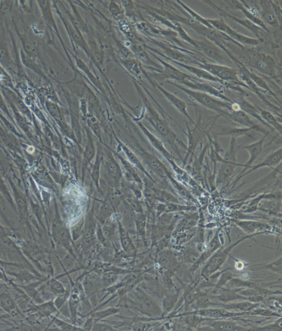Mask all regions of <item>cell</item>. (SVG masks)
Returning a JSON list of instances; mask_svg holds the SVG:
<instances>
[{
    "label": "cell",
    "mask_w": 282,
    "mask_h": 331,
    "mask_svg": "<svg viewBox=\"0 0 282 331\" xmlns=\"http://www.w3.org/2000/svg\"><path fill=\"white\" fill-rule=\"evenodd\" d=\"M157 59L160 61L164 68L165 74L168 78L175 80L178 83H180L186 81V80H195L196 78L186 74L170 63L165 62L156 57Z\"/></svg>",
    "instance_id": "obj_22"
},
{
    "label": "cell",
    "mask_w": 282,
    "mask_h": 331,
    "mask_svg": "<svg viewBox=\"0 0 282 331\" xmlns=\"http://www.w3.org/2000/svg\"><path fill=\"white\" fill-rule=\"evenodd\" d=\"M233 221L238 227L247 234L248 236H257L263 234L270 228L266 223L253 220H234Z\"/></svg>",
    "instance_id": "obj_12"
},
{
    "label": "cell",
    "mask_w": 282,
    "mask_h": 331,
    "mask_svg": "<svg viewBox=\"0 0 282 331\" xmlns=\"http://www.w3.org/2000/svg\"><path fill=\"white\" fill-rule=\"evenodd\" d=\"M159 263L167 271L173 275L181 266L180 261L177 255L170 250L164 251L161 253Z\"/></svg>",
    "instance_id": "obj_19"
},
{
    "label": "cell",
    "mask_w": 282,
    "mask_h": 331,
    "mask_svg": "<svg viewBox=\"0 0 282 331\" xmlns=\"http://www.w3.org/2000/svg\"><path fill=\"white\" fill-rule=\"evenodd\" d=\"M265 193H263L257 197H255L251 201L247 202V206L242 212L250 214V213L256 212L259 209L260 203L265 199Z\"/></svg>",
    "instance_id": "obj_48"
},
{
    "label": "cell",
    "mask_w": 282,
    "mask_h": 331,
    "mask_svg": "<svg viewBox=\"0 0 282 331\" xmlns=\"http://www.w3.org/2000/svg\"><path fill=\"white\" fill-rule=\"evenodd\" d=\"M156 87L160 90V92L164 95L170 103L176 109L180 114L188 118L189 121L194 124L196 125L194 121L191 118L189 115L187 110V104L182 99H180L177 96L170 93L167 90L164 89L163 87L158 84H156Z\"/></svg>",
    "instance_id": "obj_20"
},
{
    "label": "cell",
    "mask_w": 282,
    "mask_h": 331,
    "mask_svg": "<svg viewBox=\"0 0 282 331\" xmlns=\"http://www.w3.org/2000/svg\"><path fill=\"white\" fill-rule=\"evenodd\" d=\"M261 2H263L261 14L264 19L271 25H279V17H281L280 7L271 1Z\"/></svg>",
    "instance_id": "obj_17"
},
{
    "label": "cell",
    "mask_w": 282,
    "mask_h": 331,
    "mask_svg": "<svg viewBox=\"0 0 282 331\" xmlns=\"http://www.w3.org/2000/svg\"><path fill=\"white\" fill-rule=\"evenodd\" d=\"M0 265H1L2 266H13L15 267H17V268H20L21 266L19 264L15 263H9V262H6V261H4L1 259H0Z\"/></svg>",
    "instance_id": "obj_57"
},
{
    "label": "cell",
    "mask_w": 282,
    "mask_h": 331,
    "mask_svg": "<svg viewBox=\"0 0 282 331\" xmlns=\"http://www.w3.org/2000/svg\"><path fill=\"white\" fill-rule=\"evenodd\" d=\"M255 267H258L260 270L266 269L271 272H274L278 275H282V258L277 259L273 262L267 264H262L252 265Z\"/></svg>",
    "instance_id": "obj_43"
},
{
    "label": "cell",
    "mask_w": 282,
    "mask_h": 331,
    "mask_svg": "<svg viewBox=\"0 0 282 331\" xmlns=\"http://www.w3.org/2000/svg\"><path fill=\"white\" fill-rule=\"evenodd\" d=\"M180 84L189 87L191 90L208 94L213 96V97L227 101L228 103L232 104L234 103L233 101L223 94L220 90L209 83L197 82L195 80H186L184 82L179 83V84Z\"/></svg>",
    "instance_id": "obj_8"
},
{
    "label": "cell",
    "mask_w": 282,
    "mask_h": 331,
    "mask_svg": "<svg viewBox=\"0 0 282 331\" xmlns=\"http://www.w3.org/2000/svg\"><path fill=\"white\" fill-rule=\"evenodd\" d=\"M49 289L56 295H62L65 292V288L60 282L53 279L49 283Z\"/></svg>",
    "instance_id": "obj_52"
},
{
    "label": "cell",
    "mask_w": 282,
    "mask_h": 331,
    "mask_svg": "<svg viewBox=\"0 0 282 331\" xmlns=\"http://www.w3.org/2000/svg\"><path fill=\"white\" fill-rule=\"evenodd\" d=\"M220 232V230L217 232L214 238H212L211 241L208 244L207 249L203 251V252H202L198 259L191 266L189 269L191 273H194L198 270L201 266L206 263V261L211 257L212 255L217 250L221 248V241L219 236Z\"/></svg>",
    "instance_id": "obj_10"
},
{
    "label": "cell",
    "mask_w": 282,
    "mask_h": 331,
    "mask_svg": "<svg viewBox=\"0 0 282 331\" xmlns=\"http://www.w3.org/2000/svg\"><path fill=\"white\" fill-rule=\"evenodd\" d=\"M182 316L185 324L191 328H198L201 324L209 319L199 316L194 311L183 314Z\"/></svg>",
    "instance_id": "obj_34"
},
{
    "label": "cell",
    "mask_w": 282,
    "mask_h": 331,
    "mask_svg": "<svg viewBox=\"0 0 282 331\" xmlns=\"http://www.w3.org/2000/svg\"><path fill=\"white\" fill-rule=\"evenodd\" d=\"M180 291L174 293H168L163 300V307L164 314H167L172 311V310L176 305L180 295Z\"/></svg>",
    "instance_id": "obj_40"
},
{
    "label": "cell",
    "mask_w": 282,
    "mask_h": 331,
    "mask_svg": "<svg viewBox=\"0 0 282 331\" xmlns=\"http://www.w3.org/2000/svg\"><path fill=\"white\" fill-rule=\"evenodd\" d=\"M271 131H268L265 133L264 136L260 139L259 140L255 142L250 145L240 146H239L238 149H244L248 151L249 154V158L248 161L245 164H243V167L244 168L242 172L239 174L240 176L246 172L250 167L254 165L255 161L260 157L261 154L264 151V143L266 138L270 135Z\"/></svg>",
    "instance_id": "obj_6"
},
{
    "label": "cell",
    "mask_w": 282,
    "mask_h": 331,
    "mask_svg": "<svg viewBox=\"0 0 282 331\" xmlns=\"http://www.w3.org/2000/svg\"><path fill=\"white\" fill-rule=\"evenodd\" d=\"M6 273L13 276L15 280L18 281L22 285L28 284L34 281L42 279L41 278L36 276L25 270H21L19 272H6Z\"/></svg>",
    "instance_id": "obj_33"
},
{
    "label": "cell",
    "mask_w": 282,
    "mask_h": 331,
    "mask_svg": "<svg viewBox=\"0 0 282 331\" xmlns=\"http://www.w3.org/2000/svg\"><path fill=\"white\" fill-rule=\"evenodd\" d=\"M254 236H248L247 235V236L243 237L231 245L230 246L226 248H221L217 250L204 264L201 272V277L206 280L210 276L216 273L225 263L233 249L237 247L238 244L244 242L245 240Z\"/></svg>",
    "instance_id": "obj_2"
},
{
    "label": "cell",
    "mask_w": 282,
    "mask_h": 331,
    "mask_svg": "<svg viewBox=\"0 0 282 331\" xmlns=\"http://www.w3.org/2000/svg\"><path fill=\"white\" fill-rule=\"evenodd\" d=\"M88 124L90 126V129L94 132V134L99 139L101 142L102 143V136H101L100 127L96 119L94 117L89 118L88 120Z\"/></svg>",
    "instance_id": "obj_54"
},
{
    "label": "cell",
    "mask_w": 282,
    "mask_h": 331,
    "mask_svg": "<svg viewBox=\"0 0 282 331\" xmlns=\"http://www.w3.org/2000/svg\"><path fill=\"white\" fill-rule=\"evenodd\" d=\"M224 34L230 37L232 40L235 41L237 43L238 42V44L240 45L254 46L258 45L261 42L258 39L250 38V37L238 33L236 31L233 30L230 26H228Z\"/></svg>",
    "instance_id": "obj_26"
},
{
    "label": "cell",
    "mask_w": 282,
    "mask_h": 331,
    "mask_svg": "<svg viewBox=\"0 0 282 331\" xmlns=\"http://www.w3.org/2000/svg\"><path fill=\"white\" fill-rule=\"evenodd\" d=\"M168 82L182 90L183 92L188 95L191 99L203 106L204 107L220 114L221 116L227 117L230 112L232 110V104H232L225 101L217 99L208 94L185 88L182 85H180L177 82L174 83L169 81Z\"/></svg>",
    "instance_id": "obj_1"
},
{
    "label": "cell",
    "mask_w": 282,
    "mask_h": 331,
    "mask_svg": "<svg viewBox=\"0 0 282 331\" xmlns=\"http://www.w3.org/2000/svg\"><path fill=\"white\" fill-rule=\"evenodd\" d=\"M101 147L98 145L96 158L92 169V178L97 188L99 190V181L100 178V172L101 163H102V156H101Z\"/></svg>",
    "instance_id": "obj_41"
},
{
    "label": "cell",
    "mask_w": 282,
    "mask_h": 331,
    "mask_svg": "<svg viewBox=\"0 0 282 331\" xmlns=\"http://www.w3.org/2000/svg\"><path fill=\"white\" fill-rule=\"evenodd\" d=\"M260 304L249 301H242L239 303L222 304L221 307L227 310H234L235 312L248 313L259 307Z\"/></svg>",
    "instance_id": "obj_29"
},
{
    "label": "cell",
    "mask_w": 282,
    "mask_h": 331,
    "mask_svg": "<svg viewBox=\"0 0 282 331\" xmlns=\"http://www.w3.org/2000/svg\"><path fill=\"white\" fill-rule=\"evenodd\" d=\"M282 317L273 324L266 325L262 327L252 328V331H282Z\"/></svg>",
    "instance_id": "obj_51"
},
{
    "label": "cell",
    "mask_w": 282,
    "mask_h": 331,
    "mask_svg": "<svg viewBox=\"0 0 282 331\" xmlns=\"http://www.w3.org/2000/svg\"><path fill=\"white\" fill-rule=\"evenodd\" d=\"M72 118V133L76 137V140L79 143H81L82 140V134L80 125H79L78 120L76 117L73 116Z\"/></svg>",
    "instance_id": "obj_53"
},
{
    "label": "cell",
    "mask_w": 282,
    "mask_h": 331,
    "mask_svg": "<svg viewBox=\"0 0 282 331\" xmlns=\"http://www.w3.org/2000/svg\"><path fill=\"white\" fill-rule=\"evenodd\" d=\"M168 59L170 61H172L173 63L176 64V65H178L179 66H181L182 67L185 68L186 70L188 71L190 73H193L194 75H195L198 78L207 80V81L221 83L222 84H223V82H224L221 81V80H220V79H218L214 76H213L212 75H211L210 73L207 72V71L204 70V69H202L200 67L197 66H194L190 65H188V64H185L175 60H173L171 59H169V58H168Z\"/></svg>",
    "instance_id": "obj_23"
},
{
    "label": "cell",
    "mask_w": 282,
    "mask_h": 331,
    "mask_svg": "<svg viewBox=\"0 0 282 331\" xmlns=\"http://www.w3.org/2000/svg\"><path fill=\"white\" fill-rule=\"evenodd\" d=\"M7 287V284H0V290L5 289Z\"/></svg>",
    "instance_id": "obj_59"
},
{
    "label": "cell",
    "mask_w": 282,
    "mask_h": 331,
    "mask_svg": "<svg viewBox=\"0 0 282 331\" xmlns=\"http://www.w3.org/2000/svg\"><path fill=\"white\" fill-rule=\"evenodd\" d=\"M194 312L201 317L212 319H226L229 318L242 317L248 313L231 312L225 308H207L197 310Z\"/></svg>",
    "instance_id": "obj_11"
},
{
    "label": "cell",
    "mask_w": 282,
    "mask_h": 331,
    "mask_svg": "<svg viewBox=\"0 0 282 331\" xmlns=\"http://www.w3.org/2000/svg\"><path fill=\"white\" fill-rule=\"evenodd\" d=\"M141 153L143 161L154 173L159 177L167 179L170 173L160 160L150 153L142 152Z\"/></svg>",
    "instance_id": "obj_16"
},
{
    "label": "cell",
    "mask_w": 282,
    "mask_h": 331,
    "mask_svg": "<svg viewBox=\"0 0 282 331\" xmlns=\"http://www.w3.org/2000/svg\"><path fill=\"white\" fill-rule=\"evenodd\" d=\"M110 7L111 10V12H112L114 14H118L120 13V9L119 7L118 6V5L116 4L115 3H111Z\"/></svg>",
    "instance_id": "obj_56"
},
{
    "label": "cell",
    "mask_w": 282,
    "mask_h": 331,
    "mask_svg": "<svg viewBox=\"0 0 282 331\" xmlns=\"http://www.w3.org/2000/svg\"><path fill=\"white\" fill-rule=\"evenodd\" d=\"M194 306L195 309V311L197 310L204 309L207 308H209L211 307L214 306H221L222 303H217L212 302L210 299L206 296V295H204L198 298H197L196 300L194 301Z\"/></svg>",
    "instance_id": "obj_44"
},
{
    "label": "cell",
    "mask_w": 282,
    "mask_h": 331,
    "mask_svg": "<svg viewBox=\"0 0 282 331\" xmlns=\"http://www.w3.org/2000/svg\"><path fill=\"white\" fill-rule=\"evenodd\" d=\"M250 65L272 78L276 77L275 63L272 57L262 52H255L251 56Z\"/></svg>",
    "instance_id": "obj_4"
},
{
    "label": "cell",
    "mask_w": 282,
    "mask_h": 331,
    "mask_svg": "<svg viewBox=\"0 0 282 331\" xmlns=\"http://www.w3.org/2000/svg\"><path fill=\"white\" fill-rule=\"evenodd\" d=\"M205 2H207V4L210 5L213 8L217 10L218 12L221 15L225 16V17L226 16L227 17L230 18L234 21H236V22L242 25L244 27H246L248 30L251 31L252 33L257 37L258 39L260 41H262V28H260V26L255 24L248 19H242L234 17L233 15L227 13L224 10H223L220 7L217 6V5L210 1H206Z\"/></svg>",
    "instance_id": "obj_15"
},
{
    "label": "cell",
    "mask_w": 282,
    "mask_h": 331,
    "mask_svg": "<svg viewBox=\"0 0 282 331\" xmlns=\"http://www.w3.org/2000/svg\"><path fill=\"white\" fill-rule=\"evenodd\" d=\"M52 236L55 242L65 245L70 239V235H69L67 229L63 227H57L56 226L54 227Z\"/></svg>",
    "instance_id": "obj_42"
},
{
    "label": "cell",
    "mask_w": 282,
    "mask_h": 331,
    "mask_svg": "<svg viewBox=\"0 0 282 331\" xmlns=\"http://www.w3.org/2000/svg\"><path fill=\"white\" fill-rule=\"evenodd\" d=\"M105 166L109 177L113 180L114 182L118 183L122 177V172L119 164L112 155L107 154L105 160Z\"/></svg>",
    "instance_id": "obj_27"
},
{
    "label": "cell",
    "mask_w": 282,
    "mask_h": 331,
    "mask_svg": "<svg viewBox=\"0 0 282 331\" xmlns=\"http://www.w3.org/2000/svg\"><path fill=\"white\" fill-rule=\"evenodd\" d=\"M196 207L194 206L182 205L177 203H164V204L158 205L157 211L159 215H160L163 213L194 211L196 210Z\"/></svg>",
    "instance_id": "obj_28"
},
{
    "label": "cell",
    "mask_w": 282,
    "mask_h": 331,
    "mask_svg": "<svg viewBox=\"0 0 282 331\" xmlns=\"http://www.w3.org/2000/svg\"><path fill=\"white\" fill-rule=\"evenodd\" d=\"M227 117L233 122H235V123L243 126V127L254 128L258 132L264 133V134L267 132H265V130L260 127V125L255 124L249 115L242 110H232L227 116Z\"/></svg>",
    "instance_id": "obj_18"
},
{
    "label": "cell",
    "mask_w": 282,
    "mask_h": 331,
    "mask_svg": "<svg viewBox=\"0 0 282 331\" xmlns=\"http://www.w3.org/2000/svg\"><path fill=\"white\" fill-rule=\"evenodd\" d=\"M119 229L122 247H123L127 252H133L135 250L134 245H133L128 234H127L124 228L122 226L120 223L119 224Z\"/></svg>",
    "instance_id": "obj_47"
},
{
    "label": "cell",
    "mask_w": 282,
    "mask_h": 331,
    "mask_svg": "<svg viewBox=\"0 0 282 331\" xmlns=\"http://www.w3.org/2000/svg\"><path fill=\"white\" fill-rule=\"evenodd\" d=\"M228 288L234 290H243L246 288H254L259 286V285L253 281L245 280L241 278L234 277L226 285Z\"/></svg>",
    "instance_id": "obj_35"
},
{
    "label": "cell",
    "mask_w": 282,
    "mask_h": 331,
    "mask_svg": "<svg viewBox=\"0 0 282 331\" xmlns=\"http://www.w3.org/2000/svg\"><path fill=\"white\" fill-rule=\"evenodd\" d=\"M248 315L252 316H259L263 317H276L281 318V316L278 313L274 312L271 311L270 310L264 309L263 308H257L252 311L248 312Z\"/></svg>",
    "instance_id": "obj_50"
},
{
    "label": "cell",
    "mask_w": 282,
    "mask_h": 331,
    "mask_svg": "<svg viewBox=\"0 0 282 331\" xmlns=\"http://www.w3.org/2000/svg\"><path fill=\"white\" fill-rule=\"evenodd\" d=\"M0 307L7 313H12L16 308V304L8 292L0 293Z\"/></svg>",
    "instance_id": "obj_37"
},
{
    "label": "cell",
    "mask_w": 282,
    "mask_h": 331,
    "mask_svg": "<svg viewBox=\"0 0 282 331\" xmlns=\"http://www.w3.org/2000/svg\"><path fill=\"white\" fill-rule=\"evenodd\" d=\"M188 138V147L187 155H186V159H187L191 153L195 151L197 146L201 140V135L199 133L194 130L189 129L188 133H185Z\"/></svg>",
    "instance_id": "obj_39"
},
{
    "label": "cell",
    "mask_w": 282,
    "mask_h": 331,
    "mask_svg": "<svg viewBox=\"0 0 282 331\" xmlns=\"http://www.w3.org/2000/svg\"><path fill=\"white\" fill-rule=\"evenodd\" d=\"M139 126L141 127L142 131L144 132L146 137L148 139L149 141L150 142L151 145L154 148H155L158 152H160V153L167 159L168 162L172 161V160H174V158L173 157L171 153H170L167 150L166 148L165 147L163 143L161 140H159V139L152 134V133L147 130V128L143 125L139 124Z\"/></svg>",
    "instance_id": "obj_24"
},
{
    "label": "cell",
    "mask_w": 282,
    "mask_h": 331,
    "mask_svg": "<svg viewBox=\"0 0 282 331\" xmlns=\"http://www.w3.org/2000/svg\"><path fill=\"white\" fill-rule=\"evenodd\" d=\"M220 162L222 164L218 171L216 180L218 189L223 188L230 182L237 167H243V164L223 158L221 159Z\"/></svg>",
    "instance_id": "obj_7"
},
{
    "label": "cell",
    "mask_w": 282,
    "mask_h": 331,
    "mask_svg": "<svg viewBox=\"0 0 282 331\" xmlns=\"http://www.w3.org/2000/svg\"><path fill=\"white\" fill-rule=\"evenodd\" d=\"M200 254L196 248L189 247L183 253L182 260L186 263L194 264L198 259Z\"/></svg>",
    "instance_id": "obj_49"
},
{
    "label": "cell",
    "mask_w": 282,
    "mask_h": 331,
    "mask_svg": "<svg viewBox=\"0 0 282 331\" xmlns=\"http://www.w3.org/2000/svg\"><path fill=\"white\" fill-rule=\"evenodd\" d=\"M235 102L238 104L241 110L244 111L245 113H247L248 115L254 117L255 119H256L264 126L269 127L270 131H274L272 129V128L266 124V122L264 121L262 118V117H261L260 111L258 106L250 103L249 101L243 98L239 99L238 100H237Z\"/></svg>",
    "instance_id": "obj_25"
},
{
    "label": "cell",
    "mask_w": 282,
    "mask_h": 331,
    "mask_svg": "<svg viewBox=\"0 0 282 331\" xmlns=\"http://www.w3.org/2000/svg\"><path fill=\"white\" fill-rule=\"evenodd\" d=\"M197 67L204 69L212 75L223 82L238 83L243 87H248L247 85L242 82L239 77L238 72L233 68L219 64H213L202 61H195L193 63Z\"/></svg>",
    "instance_id": "obj_3"
},
{
    "label": "cell",
    "mask_w": 282,
    "mask_h": 331,
    "mask_svg": "<svg viewBox=\"0 0 282 331\" xmlns=\"http://www.w3.org/2000/svg\"><path fill=\"white\" fill-rule=\"evenodd\" d=\"M0 280L4 282L5 284L8 286H12L13 287L14 286L13 280H10L6 275V272L3 270H0Z\"/></svg>",
    "instance_id": "obj_55"
},
{
    "label": "cell",
    "mask_w": 282,
    "mask_h": 331,
    "mask_svg": "<svg viewBox=\"0 0 282 331\" xmlns=\"http://www.w3.org/2000/svg\"><path fill=\"white\" fill-rule=\"evenodd\" d=\"M202 324L208 326L212 331H252V328H247L242 327L232 320L224 319H209Z\"/></svg>",
    "instance_id": "obj_14"
},
{
    "label": "cell",
    "mask_w": 282,
    "mask_h": 331,
    "mask_svg": "<svg viewBox=\"0 0 282 331\" xmlns=\"http://www.w3.org/2000/svg\"><path fill=\"white\" fill-rule=\"evenodd\" d=\"M260 111L261 117L266 123L269 125L274 131L278 132L280 135H282V123L274 114L271 111L264 110L258 107Z\"/></svg>",
    "instance_id": "obj_30"
},
{
    "label": "cell",
    "mask_w": 282,
    "mask_h": 331,
    "mask_svg": "<svg viewBox=\"0 0 282 331\" xmlns=\"http://www.w3.org/2000/svg\"><path fill=\"white\" fill-rule=\"evenodd\" d=\"M45 279H41L31 282L28 284L24 285H14V286L22 288L26 293V295L31 298V300H35L39 294L38 291V287L41 285L42 283L45 282Z\"/></svg>",
    "instance_id": "obj_36"
},
{
    "label": "cell",
    "mask_w": 282,
    "mask_h": 331,
    "mask_svg": "<svg viewBox=\"0 0 282 331\" xmlns=\"http://www.w3.org/2000/svg\"><path fill=\"white\" fill-rule=\"evenodd\" d=\"M199 218L198 213L194 212L185 214L182 220H180L177 228L179 231L191 230V229L195 228L196 224L198 223Z\"/></svg>",
    "instance_id": "obj_32"
},
{
    "label": "cell",
    "mask_w": 282,
    "mask_h": 331,
    "mask_svg": "<svg viewBox=\"0 0 282 331\" xmlns=\"http://www.w3.org/2000/svg\"><path fill=\"white\" fill-rule=\"evenodd\" d=\"M232 269H228L221 272L220 275L219 279L215 284L214 287L216 289H220L228 284L234 277H236L235 274L231 272Z\"/></svg>",
    "instance_id": "obj_46"
},
{
    "label": "cell",
    "mask_w": 282,
    "mask_h": 331,
    "mask_svg": "<svg viewBox=\"0 0 282 331\" xmlns=\"http://www.w3.org/2000/svg\"><path fill=\"white\" fill-rule=\"evenodd\" d=\"M212 131V134L215 137L227 136L236 139L242 136L252 137L250 135V133L253 131H257L254 128L236 127L227 126H216L214 127Z\"/></svg>",
    "instance_id": "obj_13"
},
{
    "label": "cell",
    "mask_w": 282,
    "mask_h": 331,
    "mask_svg": "<svg viewBox=\"0 0 282 331\" xmlns=\"http://www.w3.org/2000/svg\"><path fill=\"white\" fill-rule=\"evenodd\" d=\"M196 48L204 55L210 59L222 63L224 65L226 63V58L223 55L221 50L215 44L206 38L202 40H195Z\"/></svg>",
    "instance_id": "obj_9"
},
{
    "label": "cell",
    "mask_w": 282,
    "mask_h": 331,
    "mask_svg": "<svg viewBox=\"0 0 282 331\" xmlns=\"http://www.w3.org/2000/svg\"><path fill=\"white\" fill-rule=\"evenodd\" d=\"M7 237V234L6 231H5L4 229L2 227H0V240H1Z\"/></svg>",
    "instance_id": "obj_58"
},
{
    "label": "cell",
    "mask_w": 282,
    "mask_h": 331,
    "mask_svg": "<svg viewBox=\"0 0 282 331\" xmlns=\"http://www.w3.org/2000/svg\"><path fill=\"white\" fill-rule=\"evenodd\" d=\"M56 307L54 302H48L36 306L34 309L38 313L39 316L42 317H49L56 311Z\"/></svg>",
    "instance_id": "obj_45"
},
{
    "label": "cell",
    "mask_w": 282,
    "mask_h": 331,
    "mask_svg": "<svg viewBox=\"0 0 282 331\" xmlns=\"http://www.w3.org/2000/svg\"><path fill=\"white\" fill-rule=\"evenodd\" d=\"M87 132V143L86 147H85L83 156L82 163V179L84 180L85 173L87 168L88 165L92 161L95 157V149L93 138L91 132L89 130L86 129Z\"/></svg>",
    "instance_id": "obj_21"
},
{
    "label": "cell",
    "mask_w": 282,
    "mask_h": 331,
    "mask_svg": "<svg viewBox=\"0 0 282 331\" xmlns=\"http://www.w3.org/2000/svg\"><path fill=\"white\" fill-rule=\"evenodd\" d=\"M282 159V148L280 147L268 154L262 162L252 165L246 172L239 176L236 180L234 181L233 185H236L238 181H240L242 178L246 177L249 174L259 169L266 167L276 169L279 167L281 165Z\"/></svg>",
    "instance_id": "obj_5"
},
{
    "label": "cell",
    "mask_w": 282,
    "mask_h": 331,
    "mask_svg": "<svg viewBox=\"0 0 282 331\" xmlns=\"http://www.w3.org/2000/svg\"><path fill=\"white\" fill-rule=\"evenodd\" d=\"M116 141L118 142L119 145L122 151H124L127 158H128L129 161V162L133 165H134L135 167H136L138 169H140L141 171H142L143 173H145L147 176H148L149 178H150L151 180H152V178L150 177V175H149L144 167H143V164L140 162L139 159H138V157L136 156V154L133 152L129 148L125 146L123 143L119 141L118 139L116 138Z\"/></svg>",
    "instance_id": "obj_31"
},
{
    "label": "cell",
    "mask_w": 282,
    "mask_h": 331,
    "mask_svg": "<svg viewBox=\"0 0 282 331\" xmlns=\"http://www.w3.org/2000/svg\"><path fill=\"white\" fill-rule=\"evenodd\" d=\"M231 2H233L232 3L233 4H234L235 7L242 10L244 14L247 16L248 20L251 21V22L255 24L260 26V28H262L266 31H269L267 26H266L263 21L256 17V16L254 15L251 12H249V10L243 6V3L237 1Z\"/></svg>",
    "instance_id": "obj_38"
}]
</instances>
